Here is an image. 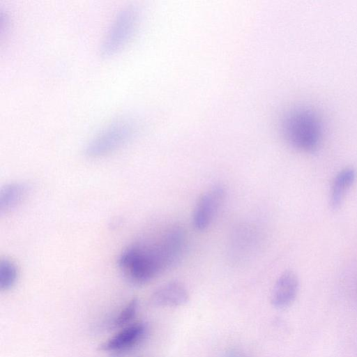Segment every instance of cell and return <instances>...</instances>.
Returning <instances> with one entry per match:
<instances>
[{
  "instance_id": "obj_1",
  "label": "cell",
  "mask_w": 357,
  "mask_h": 357,
  "mask_svg": "<svg viewBox=\"0 0 357 357\" xmlns=\"http://www.w3.org/2000/svg\"><path fill=\"white\" fill-rule=\"evenodd\" d=\"M185 234L179 227L168 230L152 243H139L123 250L118 265L131 282L142 284L175 266L185 247Z\"/></svg>"
},
{
  "instance_id": "obj_2",
  "label": "cell",
  "mask_w": 357,
  "mask_h": 357,
  "mask_svg": "<svg viewBox=\"0 0 357 357\" xmlns=\"http://www.w3.org/2000/svg\"><path fill=\"white\" fill-rule=\"evenodd\" d=\"M286 139L294 148L304 152H314L320 145L322 125L317 115L307 108L289 112L283 121Z\"/></svg>"
},
{
  "instance_id": "obj_3",
  "label": "cell",
  "mask_w": 357,
  "mask_h": 357,
  "mask_svg": "<svg viewBox=\"0 0 357 357\" xmlns=\"http://www.w3.org/2000/svg\"><path fill=\"white\" fill-rule=\"evenodd\" d=\"M134 132L130 120H118L98 135L86 146V155L97 158L107 154L124 144Z\"/></svg>"
},
{
  "instance_id": "obj_4",
  "label": "cell",
  "mask_w": 357,
  "mask_h": 357,
  "mask_svg": "<svg viewBox=\"0 0 357 357\" xmlns=\"http://www.w3.org/2000/svg\"><path fill=\"white\" fill-rule=\"evenodd\" d=\"M137 14L135 8H123L115 17L100 48L103 56L114 54L131 38L136 26Z\"/></svg>"
},
{
  "instance_id": "obj_5",
  "label": "cell",
  "mask_w": 357,
  "mask_h": 357,
  "mask_svg": "<svg viewBox=\"0 0 357 357\" xmlns=\"http://www.w3.org/2000/svg\"><path fill=\"white\" fill-rule=\"evenodd\" d=\"M226 196L222 185H215L199 197L192 213V224L199 231L207 229L215 219Z\"/></svg>"
},
{
  "instance_id": "obj_6",
  "label": "cell",
  "mask_w": 357,
  "mask_h": 357,
  "mask_svg": "<svg viewBox=\"0 0 357 357\" xmlns=\"http://www.w3.org/2000/svg\"><path fill=\"white\" fill-rule=\"evenodd\" d=\"M299 289V280L292 271L283 272L275 281L271 294L273 306L278 309L289 307L296 299Z\"/></svg>"
},
{
  "instance_id": "obj_7",
  "label": "cell",
  "mask_w": 357,
  "mask_h": 357,
  "mask_svg": "<svg viewBox=\"0 0 357 357\" xmlns=\"http://www.w3.org/2000/svg\"><path fill=\"white\" fill-rule=\"evenodd\" d=\"M189 297V292L183 283L171 281L155 289L151 296V301L158 306L178 307L187 303Z\"/></svg>"
},
{
  "instance_id": "obj_8",
  "label": "cell",
  "mask_w": 357,
  "mask_h": 357,
  "mask_svg": "<svg viewBox=\"0 0 357 357\" xmlns=\"http://www.w3.org/2000/svg\"><path fill=\"white\" fill-rule=\"evenodd\" d=\"M146 326L136 323L127 326L100 345L102 351H120L137 344L146 333Z\"/></svg>"
},
{
  "instance_id": "obj_9",
  "label": "cell",
  "mask_w": 357,
  "mask_h": 357,
  "mask_svg": "<svg viewBox=\"0 0 357 357\" xmlns=\"http://www.w3.org/2000/svg\"><path fill=\"white\" fill-rule=\"evenodd\" d=\"M356 177V169L351 167H345L336 174L330 191L329 203L332 209L337 210L341 206Z\"/></svg>"
},
{
  "instance_id": "obj_10",
  "label": "cell",
  "mask_w": 357,
  "mask_h": 357,
  "mask_svg": "<svg viewBox=\"0 0 357 357\" xmlns=\"http://www.w3.org/2000/svg\"><path fill=\"white\" fill-rule=\"evenodd\" d=\"M29 190V185L23 182H13L3 186L0 192V213H8L17 207Z\"/></svg>"
},
{
  "instance_id": "obj_11",
  "label": "cell",
  "mask_w": 357,
  "mask_h": 357,
  "mask_svg": "<svg viewBox=\"0 0 357 357\" xmlns=\"http://www.w3.org/2000/svg\"><path fill=\"white\" fill-rule=\"evenodd\" d=\"M18 271L15 264L10 260L4 259L0 261V289L6 291L15 284Z\"/></svg>"
},
{
  "instance_id": "obj_12",
  "label": "cell",
  "mask_w": 357,
  "mask_h": 357,
  "mask_svg": "<svg viewBox=\"0 0 357 357\" xmlns=\"http://www.w3.org/2000/svg\"><path fill=\"white\" fill-rule=\"evenodd\" d=\"M138 307V300L132 298L115 318L114 325L121 326L129 323L135 317Z\"/></svg>"
}]
</instances>
